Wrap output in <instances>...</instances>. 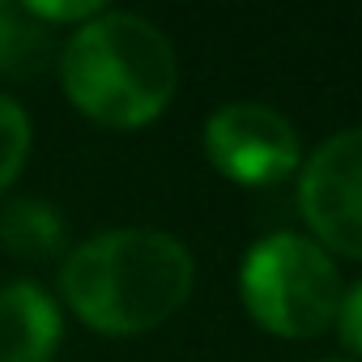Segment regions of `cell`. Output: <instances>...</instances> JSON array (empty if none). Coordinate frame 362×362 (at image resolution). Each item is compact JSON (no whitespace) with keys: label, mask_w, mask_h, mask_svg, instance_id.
<instances>
[{"label":"cell","mask_w":362,"mask_h":362,"mask_svg":"<svg viewBox=\"0 0 362 362\" xmlns=\"http://www.w3.org/2000/svg\"><path fill=\"white\" fill-rule=\"evenodd\" d=\"M0 247L26 264H43L64 247V222L47 201H9L0 209Z\"/></svg>","instance_id":"7"},{"label":"cell","mask_w":362,"mask_h":362,"mask_svg":"<svg viewBox=\"0 0 362 362\" xmlns=\"http://www.w3.org/2000/svg\"><path fill=\"white\" fill-rule=\"evenodd\" d=\"M64 337L60 307L35 281L0 290V362H52Z\"/></svg>","instance_id":"6"},{"label":"cell","mask_w":362,"mask_h":362,"mask_svg":"<svg viewBox=\"0 0 362 362\" xmlns=\"http://www.w3.org/2000/svg\"><path fill=\"white\" fill-rule=\"evenodd\" d=\"M60 81L81 115L128 132L166 111L179 86V64L153 22L136 13H98L64 43Z\"/></svg>","instance_id":"2"},{"label":"cell","mask_w":362,"mask_h":362,"mask_svg":"<svg viewBox=\"0 0 362 362\" xmlns=\"http://www.w3.org/2000/svg\"><path fill=\"white\" fill-rule=\"evenodd\" d=\"M47 26H39L26 5L0 0V81L35 73L47 60Z\"/></svg>","instance_id":"8"},{"label":"cell","mask_w":362,"mask_h":362,"mask_svg":"<svg viewBox=\"0 0 362 362\" xmlns=\"http://www.w3.org/2000/svg\"><path fill=\"white\" fill-rule=\"evenodd\" d=\"M209 162L243 188H273L303 166L298 132L264 103H226L205 124Z\"/></svg>","instance_id":"4"},{"label":"cell","mask_w":362,"mask_h":362,"mask_svg":"<svg viewBox=\"0 0 362 362\" xmlns=\"http://www.w3.org/2000/svg\"><path fill=\"white\" fill-rule=\"evenodd\" d=\"M328 362H345V358H328Z\"/></svg>","instance_id":"12"},{"label":"cell","mask_w":362,"mask_h":362,"mask_svg":"<svg viewBox=\"0 0 362 362\" xmlns=\"http://www.w3.org/2000/svg\"><path fill=\"white\" fill-rule=\"evenodd\" d=\"M337 328H341V341L362 358V281L341 298V311H337Z\"/></svg>","instance_id":"11"},{"label":"cell","mask_w":362,"mask_h":362,"mask_svg":"<svg viewBox=\"0 0 362 362\" xmlns=\"http://www.w3.org/2000/svg\"><path fill=\"white\" fill-rule=\"evenodd\" d=\"M26 153H30V119L13 98L0 94V192L18 179Z\"/></svg>","instance_id":"9"},{"label":"cell","mask_w":362,"mask_h":362,"mask_svg":"<svg viewBox=\"0 0 362 362\" xmlns=\"http://www.w3.org/2000/svg\"><path fill=\"white\" fill-rule=\"evenodd\" d=\"M26 13L39 22V26H52V22H77V26H86V22H94L98 13H107L103 5H43V0H30L26 5Z\"/></svg>","instance_id":"10"},{"label":"cell","mask_w":362,"mask_h":362,"mask_svg":"<svg viewBox=\"0 0 362 362\" xmlns=\"http://www.w3.org/2000/svg\"><path fill=\"white\" fill-rule=\"evenodd\" d=\"M197 281L192 256L162 230H107L86 239L60 269V290L81 324L107 337H136L166 324Z\"/></svg>","instance_id":"1"},{"label":"cell","mask_w":362,"mask_h":362,"mask_svg":"<svg viewBox=\"0 0 362 362\" xmlns=\"http://www.w3.org/2000/svg\"><path fill=\"white\" fill-rule=\"evenodd\" d=\"M298 209L324 247L362 260V128L328 136L298 166Z\"/></svg>","instance_id":"5"},{"label":"cell","mask_w":362,"mask_h":362,"mask_svg":"<svg viewBox=\"0 0 362 362\" xmlns=\"http://www.w3.org/2000/svg\"><path fill=\"white\" fill-rule=\"evenodd\" d=\"M239 294L252 320L286 341L320 337L341 311V277L332 256L303 235L260 239L239 269Z\"/></svg>","instance_id":"3"}]
</instances>
